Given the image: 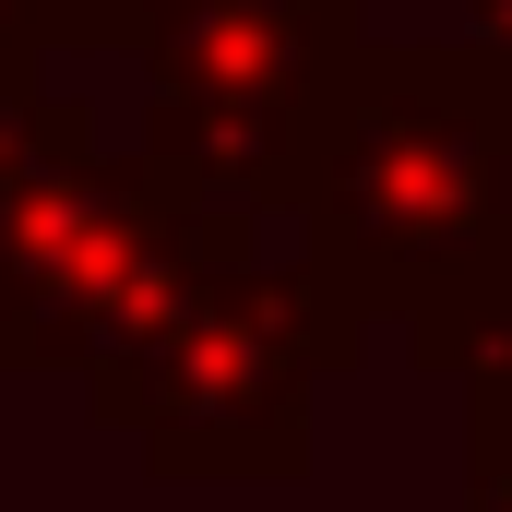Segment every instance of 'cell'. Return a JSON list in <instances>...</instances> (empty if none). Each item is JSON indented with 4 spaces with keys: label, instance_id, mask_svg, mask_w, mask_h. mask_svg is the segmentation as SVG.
I'll return each mask as SVG.
<instances>
[{
    "label": "cell",
    "instance_id": "1",
    "mask_svg": "<svg viewBox=\"0 0 512 512\" xmlns=\"http://www.w3.org/2000/svg\"><path fill=\"white\" fill-rule=\"evenodd\" d=\"M298 274L417 370L477 382L512 346V60L358 48L298 155Z\"/></svg>",
    "mask_w": 512,
    "mask_h": 512
},
{
    "label": "cell",
    "instance_id": "2",
    "mask_svg": "<svg viewBox=\"0 0 512 512\" xmlns=\"http://www.w3.org/2000/svg\"><path fill=\"white\" fill-rule=\"evenodd\" d=\"M251 251L262 227L179 203L143 155H108L84 96L0 108V334L24 346V370H120L203 274Z\"/></svg>",
    "mask_w": 512,
    "mask_h": 512
},
{
    "label": "cell",
    "instance_id": "3",
    "mask_svg": "<svg viewBox=\"0 0 512 512\" xmlns=\"http://www.w3.org/2000/svg\"><path fill=\"white\" fill-rule=\"evenodd\" d=\"M370 334L298 274V262H227L203 274L120 370L84 382V417L120 429L155 477H203V489H286L310 477V429L322 382L358 370Z\"/></svg>",
    "mask_w": 512,
    "mask_h": 512
},
{
    "label": "cell",
    "instance_id": "4",
    "mask_svg": "<svg viewBox=\"0 0 512 512\" xmlns=\"http://www.w3.org/2000/svg\"><path fill=\"white\" fill-rule=\"evenodd\" d=\"M370 48L358 12L334 0H167L143 60V167L203 203V215H286L298 155L334 108L346 60Z\"/></svg>",
    "mask_w": 512,
    "mask_h": 512
},
{
    "label": "cell",
    "instance_id": "5",
    "mask_svg": "<svg viewBox=\"0 0 512 512\" xmlns=\"http://www.w3.org/2000/svg\"><path fill=\"white\" fill-rule=\"evenodd\" d=\"M48 48H143L167 0H24Z\"/></svg>",
    "mask_w": 512,
    "mask_h": 512
},
{
    "label": "cell",
    "instance_id": "6",
    "mask_svg": "<svg viewBox=\"0 0 512 512\" xmlns=\"http://www.w3.org/2000/svg\"><path fill=\"white\" fill-rule=\"evenodd\" d=\"M36 72H48V36H36V12H24V0H0V108H12V96H36Z\"/></svg>",
    "mask_w": 512,
    "mask_h": 512
},
{
    "label": "cell",
    "instance_id": "7",
    "mask_svg": "<svg viewBox=\"0 0 512 512\" xmlns=\"http://www.w3.org/2000/svg\"><path fill=\"white\" fill-rule=\"evenodd\" d=\"M465 512H512V441L465 429Z\"/></svg>",
    "mask_w": 512,
    "mask_h": 512
},
{
    "label": "cell",
    "instance_id": "8",
    "mask_svg": "<svg viewBox=\"0 0 512 512\" xmlns=\"http://www.w3.org/2000/svg\"><path fill=\"white\" fill-rule=\"evenodd\" d=\"M465 429H501V441H512V346L465 382Z\"/></svg>",
    "mask_w": 512,
    "mask_h": 512
},
{
    "label": "cell",
    "instance_id": "9",
    "mask_svg": "<svg viewBox=\"0 0 512 512\" xmlns=\"http://www.w3.org/2000/svg\"><path fill=\"white\" fill-rule=\"evenodd\" d=\"M465 24H477L465 48H489V60H512V0H465Z\"/></svg>",
    "mask_w": 512,
    "mask_h": 512
},
{
    "label": "cell",
    "instance_id": "10",
    "mask_svg": "<svg viewBox=\"0 0 512 512\" xmlns=\"http://www.w3.org/2000/svg\"><path fill=\"white\" fill-rule=\"evenodd\" d=\"M12 370H24V346H12V334H0V382H12Z\"/></svg>",
    "mask_w": 512,
    "mask_h": 512
},
{
    "label": "cell",
    "instance_id": "11",
    "mask_svg": "<svg viewBox=\"0 0 512 512\" xmlns=\"http://www.w3.org/2000/svg\"><path fill=\"white\" fill-rule=\"evenodd\" d=\"M334 12H358V0H334Z\"/></svg>",
    "mask_w": 512,
    "mask_h": 512
}]
</instances>
